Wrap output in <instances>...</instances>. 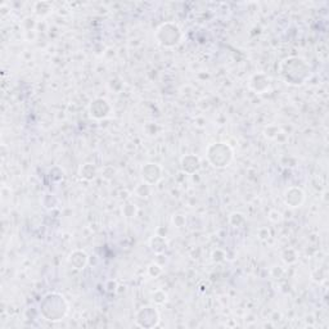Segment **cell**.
<instances>
[{
    "label": "cell",
    "mask_w": 329,
    "mask_h": 329,
    "mask_svg": "<svg viewBox=\"0 0 329 329\" xmlns=\"http://www.w3.org/2000/svg\"><path fill=\"white\" fill-rule=\"evenodd\" d=\"M142 176L147 184H155L162 177V170L159 164H147L142 168Z\"/></svg>",
    "instance_id": "3"
},
{
    "label": "cell",
    "mask_w": 329,
    "mask_h": 329,
    "mask_svg": "<svg viewBox=\"0 0 329 329\" xmlns=\"http://www.w3.org/2000/svg\"><path fill=\"white\" fill-rule=\"evenodd\" d=\"M111 112V106L108 102L103 98H98L94 102H92L90 106V115L94 119H106Z\"/></svg>",
    "instance_id": "4"
},
{
    "label": "cell",
    "mask_w": 329,
    "mask_h": 329,
    "mask_svg": "<svg viewBox=\"0 0 329 329\" xmlns=\"http://www.w3.org/2000/svg\"><path fill=\"white\" fill-rule=\"evenodd\" d=\"M81 176H84L85 179H93L95 176V168L93 167L90 171H86L85 168H81Z\"/></svg>",
    "instance_id": "9"
},
{
    "label": "cell",
    "mask_w": 329,
    "mask_h": 329,
    "mask_svg": "<svg viewBox=\"0 0 329 329\" xmlns=\"http://www.w3.org/2000/svg\"><path fill=\"white\" fill-rule=\"evenodd\" d=\"M137 317L146 318V322H143L141 327H147V324H148L147 322H151L152 327L157 326V323H159V313L153 308H143L141 311H138Z\"/></svg>",
    "instance_id": "7"
},
{
    "label": "cell",
    "mask_w": 329,
    "mask_h": 329,
    "mask_svg": "<svg viewBox=\"0 0 329 329\" xmlns=\"http://www.w3.org/2000/svg\"><path fill=\"white\" fill-rule=\"evenodd\" d=\"M156 37L159 43L164 46H174L179 43L181 39V32L180 28L175 23H164L161 27H159L156 32Z\"/></svg>",
    "instance_id": "2"
},
{
    "label": "cell",
    "mask_w": 329,
    "mask_h": 329,
    "mask_svg": "<svg viewBox=\"0 0 329 329\" xmlns=\"http://www.w3.org/2000/svg\"><path fill=\"white\" fill-rule=\"evenodd\" d=\"M304 192L299 188H291L284 193V202H286L290 207H299L300 204L304 202Z\"/></svg>",
    "instance_id": "5"
},
{
    "label": "cell",
    "mask_w": 329,
    "mask_h": 329,
    "mask_svg": "<svg viewBox=\"0 0 329 329\" xmlns=\"http://www.w3.org/2000/svg\"><path fill=\"white\" fill-rule=\"evenodd\" d=\"M181 167L188 174H193L194 171H197L201 167V161L195 156H185V157L181 159Z\"/></svg>",
    "instance_id": "6"
},
{
    "label": "cell",
    "mask_w": 329,
    "mask_h": 329,
    "mask_svg": "<svg viewBox=\"0 0 329 329\" xmlns=\"http://www.w3.org/2000/svg\"><path fill=\"white\" fill-rule=\"evenodd\" d=\"M70 262L71 265L75 269H77V270L84 269V266H85L86 262H88V255H86L85 252H82V251H75V252L71 255Z\"/></svg>",
    "instance_id": "8"
},
{
    "label": "cell",
    "mask_w": 329,
    "mask_h": 329,
    "mask_svg": "<svg viewBox=\"0 0 329 329\" xmlns=\"http://www.w3.org/2000/svg\"><path fill=\"white\" fill-rule=\"evenodd\" d=\"M207 156L212 166H215V167H226L233 160V151L226 144L217 143L208 147Z\"/></svg>",
    "instance_id": "1"
}]
</instances>
